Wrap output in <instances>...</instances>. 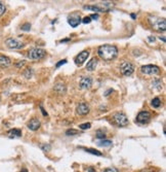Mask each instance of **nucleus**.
<instances>
[{
    "label": "nucleus",
    "instance_id": "6ab92c4d",
    "mask_svg": "<svg viewBox=\"0 0 166 172\" xmlns=\"http://www.w3.org/2000/svg\"><path fill=\"white\" fill-rule=\"evenodd\" d=\"M160 105H161V100H160V98L156 97V98H154L153 100H152V106H153V107L158 108Z\"/></svg>",
    "mask_w": 166,
    "mask_h": 172
},
{
    "label": "nucleus",
    "instance_id": "7c9ffc66",
    "mask_svg": "<svg viewBox=\"0 0 166 172\" xmlns=\"http://www.w3.org/2000/svg\"><path fill=\"white\" fill-rule=\"evenodd\" d=\"M89 18H90V19H93V20H98V14H91Z\"/></svg>",
    "mask_w": 166,
    "mask_h": 172
},
{
    "label": "nucleus",
    "instance_id": "f03ea898",
    "mask_svg": "<svg viewBox=\"0 0 166 172\" xmlns=\"http://www.w3.org/2000/svg\"><path fill=\"white\" fill-rule=\"evenodd\" d=\"M149 23L153 27V29H155L157 31H165L166 29V21L163 18L150 17L149 18Z\"/></svg>",
    "mask_w": 166,
    "mask_h": 172
},
{
    "label": "nucleus",
    "instance_id": "f704fd0d",
    "mask_svg": "<svg viewBox=\"0 0 166 172\" xmlns=\"http://www.w3.org/2000/svg\"><path fill=\"white\" fill-rule=\"evenodd\" d=\"M149 40H150V41H154V40H155V37H149Z\"/></svg>",
    "mask_w": 166,
    "mask_h": 172
},
{
    "label": "nucleus",
    "instance_id": "f8f14e48",
    "mask_svg": "<svg viewBox=\"0 0 166 172\" xmlns=\"http://www.w3.org/2000/svg\"><path fill=\"white\" fill-rule=\"evenodd\" d=\"M28 128L30 130H32V131H36V130H38L40 128V122H39V120L38 118H32V120L30 121V122L28 123Z\"/></svg>",
    "mask_w": 166,
    "mask_h": 172
},
{
    "label": "nucleus",
    "instance_id": "4468645a",
    "mask_svg": "<svg viewBox=\"0 0 166 172\" xmlns=\"http://www.w3.org/2000/svg\"><path fill=\"white\" fill-rule=\"evenodd\" d=\"M10 59L6 56H0V66L1 67H8L10 65Z\"/></svg>",
    "mask_w": 166,
    "mask_h": 172
},
{
    "label": "nucleus",
    "instance_id": "0eeeda50",
    "mask_svg": "<svg viewBox=\"0 0 166 172\" xmlns=\"http://www.w3.org/2000/svg\"><path fill=\"white\" fill-rule=\"evenodd\" d=\"M151 118V113L148 111H141L136 117V122H138L139 124H146L150 121Z\"/></svg>",
    "mask_w": 166,
    "mask_h": 172
},
{
    "label": "nucleus",
    "instance_id": "dca6fc26",
    "mask_svg": "<svg viewBox=\"0 0 166 172\" xmlns=\"http://www.w3.org/2000/svg\"><path fill=\"white\" fill-rule=\"evenodd\" d=\"M8 136L10 138H16V137H21L22 136V132L19 129H13L10 131H8Z\"/></svg>",
    "mask_w": 166,
    "mask_h": 172
},
{
    "label": "nucleus",
    "instance_id": "aec40b11",
    "mask_svg": "<svg viewBox=\"0 0 166 172\" xmlns=\"http://www.w3.org/2000/svg\"><path fill=\"white\" fill-rule=\"evenodd\" d=\"M98 144L100 146H110V145H112V141H110V140H103V141L98 142Z\"/></svg>",
    "mask_w": 166,
    "mask_h": 172
},
{
    "label": "nucleus",
    "instance_id": "4be33fe9",
    "mask_svg": "<svg viewBox=\"0 0 166 172\" xmlns=\"http://www.w3.org/2000/svg\"><path fill=\"white\" fill-rule=\"evenodd\" d=\"M90 127H91V124H90V123H85V124L79 125V128H80L81 130H87V129H89Z\"/></svg>",
    "mask_w": 166,
    "mask_h": 172
},
{
    "label": "nucleus",
    "instance_id": "412c9836",
    "mask_svg": "<svg viewBox=\"0 0 166 172\" xmlns=\"http://www.w3.org/2000/svg\"><path fill=\"white\" fill-rule=\"evenodd\" d=\"M87 152H90V154L92 155H95V156H102V152H100L98 151H97V149H85Z\"/></svg>",
    "mask_w": 166,
    "mask_h": 172
},
{
    "label": "nucleus",
    "instance_id": "e433bc0d",
    "mask_svg": "<svg viewBox=\"0 0 166 172\" xmlns=\"http://www.w3.org/2000/svg\"><path fill=\"white\" fill-rule=\"evenodd\" d=\"M21 172H28L27 170H26V169H23V170H22Z\"/></svg>",
    "mask_w": 166,
    "mask_h": 172
},
{
    "label": "nucleus",
    "instance_id": "ddd939ff",
    "mask_svg": "<svg viewBox=\"0 0 166 172\" xmlns=\"http://www.w3.org/2000/svg\"><path fill=\"white\" fill-rule=\"evenodd\" d=\"M97 66H98V59L97 58H92V59L87 63V65H86V69H87L88 71H92V70L97 68Z\"/></svg>",
    "mask_w": 166,
    "mask_h": 172
},
{
    "label": "nucleus",
    "instance_id": "f3484780",
    "mask_svg": "<svg viewBox=\"0 0 166 172\" xmlns=\"http://www.w3.org/2000/svg\"><path fill=\"white\" fill-rule=\"evenodd\" d=\"M54 91H57L59 94H63V93H65V92H66V87H65L64 84L59 83V84H57L54 86Z\"/></svg>",
    "mask_w": 166,
    "mask_h": 172
},
{
    "label": "nucleus",
    "instance_id": "9b49d317",
    "mask_svg": "<svg viewBox=\"0 0 166 172\" xmlns=\"http://www.w3.org/2000/svg\"><path fill=\"white\" fill-rule=\"evenodd\" d=\"M92 84V79L89 76H83L80 79V87L82 89H89Z\"/></svg>",
    "mask_w": 166,
    "mask_h": 172
},
{
    "label": "nucleus",
    "instance_id": "1a4fd4ad",
    "mask_svg": "<svg viewBox=\"0 0 166 172\" xmlns=\"http://www.w3.org/2000/svg\"><path fill=\"white\" fill-rule=\"evenodd\" d=\"M88 56H89V52H88V51H83V52H81L80 54H79L75 58L76 65H79V66H80V65H82L83 63L87 60Z\"/></svg>",
    "mask_w": 166,
    "mask_h": 172
},
{
    "label": "nucleus",
    "instance_id": "2eb2a0df",
    "mask_svg": "<svg viewBox=\"0 0 166 172\" xmlns=\"http://www.w3.org/2000/svg\"><path fill=\"white\" fill-rule=\"evenodd\" d=\"M68 23L72 27H77L79 24L81 23V19L79 17H74V18H70L68 20Z\"/></svg>",
    "mask_w": 166,
    "mask_h": 172
},
{
    "label": "nucleus",
    "instance_id": "2f4dec72",
    "mask_svg": "<svg viewBox=\"0 0 166 172\" xmlns=\"http://www.w3.org/2000/svg\"><path fill=\"white\" fill-rule=\"evenodd\" d=\"M24 64H25V62L23 61V62H21V63H18V64H16V67H21V66H23Z\"/></svg>",
    "mask_w": 166,
    "mask_h": 172
},
{
    "label": "nucleus",
    "instance_id": "473e14b6",
    "mask_svg": "<svg viewBox=\"0 0 166 172\" xmlns=\"http://www.w3.org/2000/svg\"><path fill=\"white\" fill-rule=\"evenodd\" d=\"M40 108H41V111H42L43 115H47V113H46V112H45V111H44V109H43V108H42V106H40Z\"/></svg>",
    "mask_w": 166,
    "mask_h": 172
},
{
    "label": "nucleus",
    "instance_id": "c85d7f7f",
    "mask_svg": "<svg viewBox=\"0 0 166 172\" xmlns=\"http://www.w3.org/2000/svg\"><path fill=\"white\" fill-rule=\"evenodd\" d=\"M41 149H42L44 152H46V151H49V149H50V146H49V145H41Z\"/></svg>",
    "mask_w": 166,
    "mask_h": 172
},
{
    "label": "nucleus",
    "instance_id": "c9c22d12",
    "mask_svg": "<svg viewBox=\"0 0 166 172\" xmlns=\"http://www.w3.org/2000/svg\"><path fill=\"white\" fill-rule=\"evenodd\" d=\"M88 172H95V170H93V169L92 168H89V169H88Z\"/></svg>",
    "mask_w": 166,
    "mask_h": 172
},
{
    "label": "nucleus",
    "instance_id": "39448f33",
    "mask_svg": "<svg viewBox=\"0 0 166 172\" xmlns=\"http://www.w3.org/2000/svg\"><path fill=\"white\" fill-rule=\"evenodd\" d=\"M120 70H121L122 74L125 76H129L131 75L132 73H133L134 71V66L133 64L128 61H124L121 63V65H120Z\"/></svg>",
    "mask_w": 166,
    "mask_h": 172
},
{
    "label": "nucleus",
    "instance_id": "6e6552de",
    "mask_svg": "<svg viewBox=\"0 0 166 172\" xmlns=\"http://www.w3.org/2000/svg\"><path fill=\"white\" fill-rule=\"evenodd\" d=\"M5 45L6 47H8L9 48H22L24 47V43L19 41L18 39H14V38H8L5 40Z\"/></svg>",
    "mask_w": 166,
    "mask_h": 172
},
{
    "label": "nucleus",
    "instance_id": "393cba45",
    "mask_svg": "<svg viewBox=\"0 0 166 172\" xmlns=\"http://www.w3.org/2000/svg\"><path fill=\"white\" fill-rule=\"evenodd\" d=\"M4 13H5V5L2 2H0V16H2Z\"/></svg>",
    "mask_w": 166,
    "mask_h": 172
},
{
    "label": "nucleus",
    "instance_id": "a878e982",
    "mask_svg": "<svg viewBox=\"0 0 166 172\" xmlns=\"http://www.w3.org/2000/svg\"><path fill=\"white\" fill-rule=\"evenodd\" d=\"M97 137L98 138H105L106 137V134L104 132H102L100 130H98V132H97Z\"/></svg>",
    "mask_w": 166,
    "mask_h": 172
},
{
    "label": "nucleus",
    "instance_id": "9d476101",
    "mask_svg": "<svg viewBox=\"0 0 166 172\" xmlns=\"http://www.w3.org/2000/svg\"><path fill=\"white\" fill-rule=\"evenodd\" d=\"M76 111L78 115H85L89 112V106H88V104H86V103H80L78 106H77Z\"/></svg>",
    "mask_w": 166,
    "mask_h": 172
},
{
    "label": "nucleus",
    "instance_id": "b1692460",
    "mask_svg": "<svg viewBox=\"0 0 166 172\" xmlns=\"http://www.w3.org/2000/svg\"><path fill=\"white\" fill-rule=\"evenodd\" d=\"M30 29H31V25L29 23H26L22 26V30H24V31H30Z\"/></svg>",
    "mask_w": 166,
    "mask_h": 172
},
{
    "label": "nucleus",
    "instance_id": "423d86ee",
    "mask_svg": "<svg viewBox=\"0 0 166 172\" xmlns=\"http://www.w3.org/2000/svg\"><path fill=\"white\" fill-rule=\"evenodd\" d=\"M141 72L144 74H159L160 68L156 65H145L141 67Z\"/></svg>",
    "mask_w": 166,
    "mask_h": 172
},
{
    "label": "nucleus",
    "instance_id": "5701e85b",
    "mask_svg": "<svg viewBox=\"0 0 166 172\" xmlns=\"http://www.w3.org/2000/svg\"><path fill=\"white\" fill-rule=\"evenodd\" d=\"M78 131L77 130H74V129H70V130H67L66 131V134L69 135V136H71V135H77L78 134Z\"/></svg>",
    "mask_w": 166,
    "mask_h": 172
},
{
    "label": "nucleus",
    "instance_id": "bb28decb",
    "mask_svg": "<svg viewBox=\"0 0 166 172\" xmlns=\"http://www.w3.org/2000/svg\"><path fill=\"white\" fill-rule=\"evenodd\" d=\"M90 22H91V19L89 17H85V18L82 20V23H84V24H89Z\"/></svg>",
    "mask_w": 166,
    "mask_h": 172
},
{
    "label": "nucleus",
    "instance_id": "a211bd4d",
    "mask_svg": "<svg viewBox=\"0 0 166 172\" xmlns=\"http://www.w3.org/2000/svg\"><path fill=\"white\" fill-rule=\"evenodd\" d=\"M84 9H88V11H104V9L100 6H95V5H85Z\"/></svg>",
    "mask_w": 166,
    "mask_h": 172
},
{
    "label": "nucleus",
    "instance_id": "7ed1b4c3",
    "mask_svg": "<svg viewBox=\"0 0 166 172\" xmlns=\"http://www.w3.org/2000/svg\"><path fill=\"white\" fill-rule=\"evenodd\" d=\"M45 51L43 48H32V50L29 51L28 53V57L29 59L31 60H40L42 58H44L45 56Z\"/></svg>",
    "mask_w": 166,
    "mask_h": 172
},
{
    "label": "nucleus",
    "instance_id": "f257e3e1",
    "mask_svg": "<svg viewBox=\"0 0 166 172\" xmlns=\"http://www.w3.org/2000/svg\"><path fill=\"white\" fill-rule=\"evenodd\" d=\"M98 54L105 61H112L113 59L117 57L118 48L112 45H104L98 48Z\"/></svg>",
    "mask_w": 166,
    "mask_h": 172
},
{
    "label": "nucleus",
    "instance_id": "cd10ccee",
    "mask_svg": "<svg viewBox=\"0 0 166 172\" xmlns=\"http://www.w3.org/2000/svg\"><path fill=\"white\" fill-rule=\"evenodd\" d=\"M104 172H118L116 168H107Z\"/></svg>",
    "mask_w": 166,
    "mask_h": 172
},
{
    "label": "nucleus",
    "instance_id": "72a5a7b5",
    "mask_svg": "<svg viewBox=\"0 0 166 172\" xmlns=\"http://www.w3.org/2000/svg\"><path fill=\"white\" fill-rule=\"evenodd\" d=\"M159 39H160V40H162L163 42H165V37H164V36H160Z\"/></svg>",
    "mask_w": 166,
    "mask_h": 172
},
{
    "label": "nucleus",
    "instance_id": "20e7f679",
    "mask_svg": "<svg viewBox=\"0 0 166 172\" xmlns=\"http://www.w3.org/2000/svg\"><path fill=\"white\" fill-rule=\"evenodd\" d=\"M113 120H114L115 124L120 126V127H125V126L128 125V118L124 113H120L116 112L113 115Z\"/></svg>",
    "mask_w": 166,
    "mask_h": 172
},
{
    "label": "nucleus",
    "instance_id": "c756f323",
    "mask_svg": "<svg viewBox=\"0 0 166 172\" xmlns=\"http://www.w3.org/2000/svg\"><path fill=\"white\" fill-rule=\"evenodd\" d=\"M66 63H67V60H62L61 62H59V63L57 64V67L59 68V67L61 66V65H64V64H66Z\"/></svg>",
    "mask_w": 166,
    "mask_h": 172
}]
</instances>
